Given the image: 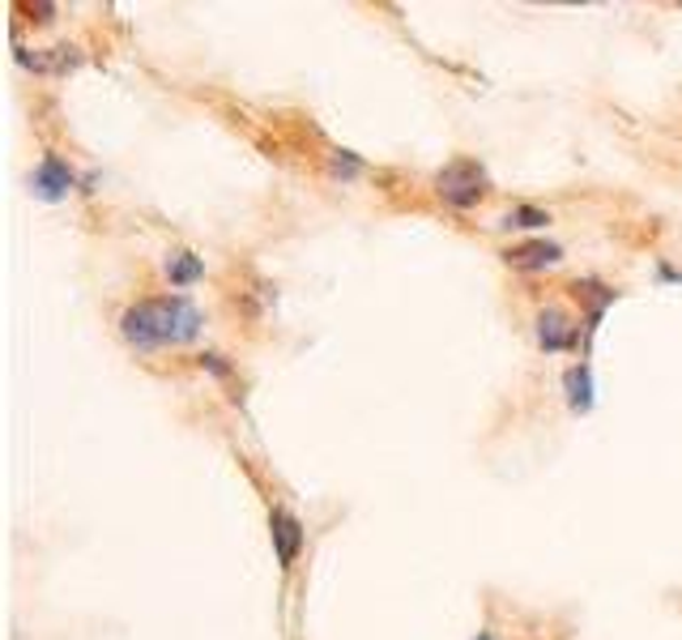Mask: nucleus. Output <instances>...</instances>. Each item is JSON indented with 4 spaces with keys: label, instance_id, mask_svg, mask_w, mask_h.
<instances>
[{
    "label": "nucleus",
    "instance_id": "1",
    "mask_svg": "<svg viewBox=\"0 0 682 640\" xmlns=\"http://www.w3.org/2000/svg\"><path fill=\"white\" fill-rule=\"evenodd\" d=\"M120 334L136 351H159V346H184L201 334V312L184 295L163 299H141L120 316Z\"/></svg>",
    "mask_w": 682,
    "mask_h": 640
},
{
    "label": "nucleus",
    "instance_id": "2",
    "mask_svg": "<svg viewBox=\"0 0 682 640\" xmlns=\"http://www.w3.org/2000/svg\"><path fill=\"white\" fill-rule=\"evenodd\" d=\"M436 189L439 196L448 201V205H457V210H469V205H478L482 196H487V171L478 167V163H448V167L436 175Z\"/></svg>",
    "mask_w": 682,
    "mask_h": 640
},
{
    "label": "nucleus",
    "instance_id": "3",
    "mask_svg": "<svg viewBox=\"0 0 682 640\" xmlns=\"http://www.w3.org/2000/svg\"><path fill=\"white\" fill-rule=\"evenodd\" d=\"M269 538H273V556H277V563L282 568H291L295 559H299L303 551V521L295 517V512H286V508H273L269 512Z\"/></svg>",
    "mask_w": 682,
    "mask_h": 640
},
{
    "label": "nucleus",
    "instance_id": "4",
    "mask_svg": "<svg viewBox=\"0 0 682 640\" xmlns=\"http://www.w3.org/2000/svg\"><path fill=\"white\" fill-rule=\"evenodd\" d=\"M73 184H78V180H73L69 163H60L55 154H48V159L34 167V175H30V189L43 196V201H60V196H69Z\"/></svg>",
    "mask_w": 682,
    "mask_h": 640
},
{
    "label": "nucleus",
    "instance_id": "5",
    "mask_svg": "<svg viewBox=\"0 0 682 640\" xmlns=\"http://www.w3.org/2000/svg\"><path fill=\"white\" fill-rule=\"evenodd\" d=\"M508 256V265L512 270H525V274H538V270H546V265H554L559 256H563V248L559 244H546V240H533V244H520V248H508L503 252Z\"/></svg>",
    "mask_w": 682,
    "mask_h": 640
},
{
    "label": "nucleus",
    "instance_id": "6",
    "mask_svg": "<svg viewBox=\"0 0 682 640\" xmlns=\"http://www.w3.org/2000/svg\"><path fill=\"white\" fill-rule=\"evenodd\" d=\"M538 342H542L546 351H568V346H576V329L568 325V316L559 307H546L542 316H538Z\"/></svg>",
    "mask_w": 682,
    "mask_h": 640
},
{
    "label": "nucleus",
    "instance_id": "7",
    "mask_svg": "<svg viewBox=\"0 0 682 640\" xmlns=\"http://www.w3.org/2000/svg\"><path fill=\"white\" fill-rule=\"evenodd\" d=\"M18 64H27L34 73H64V69L78 64V52H73V48H52V57H43V52L30 57L27 48H18Z\"/></svg>",
    "mask_w": 682,
    "mask_h": 640
},
{
    "label": "nucleus",
    "instance_id": "8",
    "mask_svg": "<svg viewBox=\"0 0 682 640\" xmlns=\"http://www.w3.org/2000/svg\"><path fill=\"white\" fill-rule=\"evenodd\" d=\"M568 402H572V410H589L593 406V376H589V363H576L572 372H568Z\"/></svg>",
    "mask_w": 682,
    "mask_h": 640
},
{
    "label": "nucleus",
    "instance_id": "9",
    "mask_svg": "<svg viewBox=\"0 0 682 640\" xmlns=\"http://www.w3.org/2000/svg\"><path fill=\"white\" fill-rule=\"evenodd\" d=\"M166 278L175 282V286H189V282L201 278V261H196L192 252H175V256L166 261Z\"/></svg>",
    "mask_w": 682,
    "mask_h": 640
},
{
    "label": "nucleus",
    "instance_id": "10",
    "mask_svg": "<svg viewBox=\"0 0 682 640\" xmlns=\"http://www.w3.org/2000/svg\"><path fill=\"white\" fill-rule=\"evenodd\" d=\"M550 223V214L546 210H533V205H517L512 214H508V226H546Z\"/></svg>",
    "mask_w": 682,
    "mask_h": 640
},
{
    "label": "nucleus",
    "instance_id": "11",
    "mask_svg": "<svg viewBox=\"0 0 682 640\" xmlns=\"http://www.w3.org/2000/svg\"><path fill=\"white\" fill-rule=\"evenodd\" d=\"M333 171H337V175H355L358 159L350 154V150H337V159H333Z\"/></svg>",
    "mask_w": 682,
    "mask_h": 640
},
{
    "label": "nucleus",
    "instance_id": "12",
    "mask_svg": "<svg viewBox=\"0 0 682 640\" xmlns=\"http://www.w3.org/2000/svg\"><path fill=\"white\" fill-rule=\"evenodd\" d=\"M665 278H682V274H674V270H665Z\"/></svg>",
    "mask_w": 682,
    "mask_h": 640
},
{
    "label": "nucleus",
    "instance_id": "13",
    "mask_svg": "<svg viewBox=\"0 0 682 640\" xmlns=\"http://www.w3.org/2000/svg\"><path fill=\"white\" fill-rule=\"evenodd\" d=\"M478 640H491V632H478Z\"/></svg>",
    "mask_w": 682,
    "mask_h": 640
}]
</instances>
